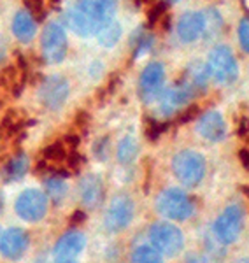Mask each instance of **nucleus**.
<instances>
[{"mask_svg":"<svg viewBox=\"0 0 249 263\" xmlns=\"http://www.w3.org/2000/svg\"><path fill=\"white\" fill-rule=\"evenodd\" d=\"M207 72L219 84L228 86L239 78V65L228 46H216L209 53Z\"/></svg>","mask_w":249,"mask_h":263,"instance_id":"f257e3e1","label":"nucleus"},{"mask_svg":"<svg viewBox=\"0 0 249 263\" xmlns=\"http://www.w3.org/2000/svg\"><path fill=\"white\" fill-rule=\"evenodd\" d=\"M172 171L184 186H197L205 176V160L197 151H179L172 160Z\"/></svg>","mask_w":249,"mask_h":263,"instance_id":"f03ea898","label":"nucleus"},{"mask_svg":"<svg viewBox=\"0 0 249 263\" xmlns=\"http://www.w3.org/2000/svg\"><path fill=\"white\" fill-rule=\"evenodd\" d=\"M41 49L42 58L51 65L62 63L69 51V42H67V33L58 23H48L42 30L41 35Z\"/></svg>","mask_w":249,"mask_h":263,"instance_id":"7ed1b4c3","label":"nucleus"},{"mask_svg":"<svg viewBox=\"0 0 249 263\" xmlns=\"http://www.w3.org/2000/svg\"><path fill=\"white\" fill-rule=\"evenodd\" d=\"M156 207H158L160 214H163L168 219H174V221H184L193 214L191 200L179 188H168L160 193Z\"/></svg>","mask_w":249,"mask_h":263,"instance_id":"20e7f679","label":"nucleus"},{"mask_svg":"<svg viewBox=\"0 0 249 263\" xmlns=\"http://www.w3.org/2000/svg\"><path fill=\"white\" fill-rule=\"evenodd\" d=\"M151 244L156 251L167 256H176L183 251L184 248V237L183 232L170 223H156L149 230Z\"/></svg>","mask_w":249,"mask_h":263,"instance_id":"39448f33","label":"nucleus"},{"mask_svg":"<svg viewBox=\"0 0 249 263\" xmlns=\"http://www.w3.org/2000/svg\"><path fill=\"white\" fill-rule=\"evenodd\" d=\"M48 213V198L39 190H25L16 200V214L23 221H41Z\"/></svg>","mask_w":249,"mask_h":263,"instance_id":"423d86ee","label":"nucleus"},{"mask_svg":"<svg viewBox=\"0 0 249 263\" xmlns=\"http://www.w3.org/2000/svg\"><path fill=\"white\" fill-rule=\"evenodd\" d=\"M133 219V202L126 195H118L112 198L107 213L104 216L105 230L118 233L125 230Z\"/></svg>","mask_w":249,"mask_h":263,"instance_id":"0eeeda50","label":"nucleus"},{"mask_svg":"<svg viewBox=\"0 0 249 263\" xmlns=\"http://www.w3.org/2000/svg\"><path fill=\"white\" fill-rule=\"evenodd\" d=\"M70 86L63 76H49L42 81L39 88V100L44 107L56 111L60 109L65 100L69 99Z\"/></svg>","mask_w":249,"mask_h":263,"instance_id":"6e6552de","label":"nucleus"},{"mask_svg":"<svg viewBox=\"0 0 249 263\" xmlns=\"http://www.w3.org/2000/svg\"><path fill=\"white\" fill-rule=\"evenodd\" d=\"M242 209L239 205H230L223 211V214L219 216L214 223V232H216L218 239L223 244H232L239 239L240 230H242Z\"/></svg>","mask_w":249,"mask_h":263,"instance_id":"1a4fd4ad","label":"nucleus"},{"mask_svg":"<svg viewBox=\"0 0 249 263\" xmlns=\"http://www.w3.org/2000/svg\"><path fill=\"white\" fill-rule=\"evenodd\" d=\"M165 83V67L160 62H153L142 70L139 79V93L146 102H153L160 97Z\"/></svg>","mask_w":249,"mask_h":263,"instance_id":"9d476101","label":"nucleus"},{"mask_svg":"<svg viewBox=\"0 0 249 263\" xmlns=\"http://www.w3.org/2000/svg\"><path fill=\"white\" fill-rule=\"evenodd\" d=\"M28 248V233L23 228H9L0 237V253L9 260H18Z\"/></svg>","mask_w":249,"mask_h":263,"instance_id":"9b49d317","label":"nucleus"},{"mask_svg":"<svg viewBox=\"0 0 249 263\" xmlns=\"http://www.w3.org/2000/svg\"><path fill=\"white\" fill-rule=\"evenodd\" d=\"M205 32V14L202 12L189 11L181 16L177 21V35L183 42H193L197 41L202 33Z\"/></svg>","mask_w":249,"mask_h":263,"instance_id":"f8f14e48","label":"nucleus"},{"mask_svg":"<svg viewBox=\"0 0 249 263\" xmlns=\"http://www.w3.org/2000/svg\"><path fill=\"white\" fill-rule=\"evenodd\" d=\"M197 128L198 134L204 139H207L210 142H219L223 141L226 134V123L218 111H209L198 120Z\"/></svg>","mask_w":249,"mask_h":263,"instance_id":"ddd939ff","label":"nucleus"},{"mask_svg":"<svg viewBox=\"0 0 249 263\" xmlns=\"http://www.w3.org/2000/svg\"><path fill=\"white\" fill-rule=\"evenodd\" d=\"M79 198L86 207H97L104 198V182L100 176L88 174L79 182Z\"/></svg>","mask_w":249,"mask_h":263,"instance_id":"4468645a","label":"nucleus"},{"mask_svg":"<svg viewBox=\"0 0 249 263\" xmlns=\"http://www.w3.org/2000/svg\"><path fill=\"white\" fill-rule=\"evenodd\" d=\"M84 246H86V239L81 232H69L62 237L54 246V254L58 260L63 258H75L79 253H83Z\"/></svg>","mask_w":249,"mask_h":263,"instance_id":"2eb2a0df","label":"nucleus"},{"mask_svg":"<svg viewBox=\"0 0 249 263\" xmlns=\"http://www.w3.org/2000/svg\"><path fill=\"white\" fill-rule=\"evenodd\" d=\"M191 97V91L188 90L184 84H179L176 88H170L167 93L162 95V100H160V109H162L163 114H172L179 109H183L186 105L188 99Z\"/></svg>","mask_w":249,"mask_h":263,"instance_id":"dca6fc26","label":"nucleus"},{"mask_svg":"<svg viewBox=\"0 0 249 263\" xmlns=\"http://www.w3.org/2000/svg\"><path fill=\"white\" fill-rule=\"evenodd\" d=\"M35 32L37 25L30 12L27 9L16 12L14 18H12V33L16 35V39L21 42H30L35 37Z\"/></svg>","mask_w":249,"mask_h":263,"instance_id":"f3484780","label":"nucleus"},{"mask_svg":"<svg viewBox=\"0 0 249 263\" xmlns=\"http://www.w3.org/2000/svg\"><path fill=\"white\" fill-rule=\"evenodd\" d=\"M67 23H69L70 30L79 37H90L97 32V25L90 20V16H88L79 6H75L74 9L69 12Z\"/></svg>","mask_w":249,"mask_h":263,"instance_id":"a211bd4d","label":"nucleus"},{"mask_svg":"<svg viewBox=\"0 0 249 263\" xmlns=\"http://www.w3.org/2000/svg\"><path fill=\"white\" fill-rule=\"evenodd\" d=\"M28 172V158L23 153H16L14 156L4 165L2 168V179L6 182H14L20 181L27 176Z\"/></svg>","mask_w":249,"mask_h":263,"instance_id":"6ab92c4d","label":"nucleus"},{"mask_svg":"<svg viewBox=\"0 0 249 263\" xmlns=\"http://www.w3.org/2000/svg\"><path fill=\"white\" fill-rule=\"evenodd\" d=\"M97 41H99L100 46L104 48H114L118 44V41L121 39V25L120 21L109 18L105 23H102L97 30Z\"/></svg>","mask_w":249,"mask_h":263,"instance_id":"aec40b11","label":"nucleus"},{"mask_svg":"<svg viewBox=\"0 0 249 263\" xmlns=\"http://www.w3.org/2000/svg\"><path fill=\"white\" fill-rule=\"evenodd\" d=\"M139 155V144L133 137H123L118 144V160L121 163H132Z\"/></svg>","mask_w":249,"mask_h":263,"instance_id":"412c9836","label":"nucleus"},{"mask_svg":"<svg viewBox=\"0 0 249 263\" xmlns=\"http://www.w3.org/2000/svg\"><path fill=\"white\" fill-rule=\"evenodd\" d=\"M67 192H69L67 182L63 181L60 176H54L51 179L46 181V193H48V197L51 198L54 203H62L63 198L67 197Z\"/></svg>","mask_w":249,"mask_h":263,"instance_id":"4be33fe9","label":"nucleus"},{"mask_svg":"<svg viewBox=\"0 0 249 263\" xmlns=\"http://www.w3.org/2000/svg\"><path fill=\"white\" fill-rule=\"evenodd\" d=\"M132 263H163V258L153 246H141L133 251Z\"/></svg>","mask_w":249,"mask_h":263,"instance_id":"5701e85b","label":"nucleus"},{"mask_svg":"<svg viewBox=\"0 0 249 263\" xmlns=\"http://www.w3.org/2000/svg\"><path fill=\"white\" fill-rule=\"evenodd\" d=\"M25 6H27V11L30 12L33 20H44L46 9L42 0H25Z\"/></svg>","mask_w":249,"mask_h":263,"instance_id":"b1692460","label":"nucleus"},{"mask_svg":"<svg viewBox=\"0 0 249 263\" xmlns=\"http://www.w3.org/2000/svg\"><path fill=\"white\" fill-rule=\"evenodd\" d=\"M239 42L240 48L249 54V18H244L239 25Z\"/></svg>","mask_w":249,"mask_h":263,"instance_id":"393cba45","label":"nucleus"},{"mask_svg":"<svg viewBox=\"0 0 249 263\" xmlns=\"http://www.w3.org/2000/svg\"><path fill=\"white\" fill-rule=\"evenodd\" d=\"M84 219H86V216H84L83 211H75V213L72 214V218H70V223H72V224H79V223H83Z\"/></svg>","mask_w":249,"mask_h":263,"instance_id":"a878e982","label":"nucleus"},{"mask_svg":"<svg viewBox=\"0 0 249 263\" xmlns=\"http://www.w3.org/2000/svg\"><path fill=\"white\" fill-rule=\"evenodd\" d=\"M239 158H240V162H242V165L246 168H249V149H242L239 153Z\"/></svg>","mask_w":249,"mask_h":263,"instance_id":"bb28decb","label":"nucleus"},{"mask_svg":"<svg viewBox=\"0 0 249 263\" xmlns=\"http://www.w3.org/2000/svg\"><path fill=\"white\" fill-rule=\"evenodd\" d=\"M247 132H249V120H242V123H240V128H239V134L246 135Z\"/></svg>","mask_w":249,"mask_h":263,"instance_id":"cd10ccee","label":"nucleus"},{"mask_svg":"<svg viewBox=\"0 0 249 263\" xmlns=\"http://www.w3.org/2000/svg\"><path fill=\"white\" fill-rule=\"evenodd\" d=\"M100 2H102L104 6H107L109 9H111V7H114V6H116V2H118V0H100Z\"/></svg>","mask_w":249,"mask_h":263,"instance_id":"c85d7f7f","label":"nucleus"},{"mask_svg":"<svg viewBox=\"0 0 249 263\" xmlns=\"http://www.w3.org/2000/svg\"><path fill=\"white\" fill-rule=\"evenodd\" d=\"M56 263H78L74 258H63V260H58Z\"/></svg>","mask_w":249,"mask_h":263,"instance_id":"c756f323","label":"nucleus"},{"mask_svg":"<svg viewBox=\"0 0 249 263\" xmlns=\"http://www.w3.org/2000/svg\"><path fill=\"white\" fill-rule=\"evenodd\" d=\"M4 209V197H2V192H0V211Z\"/></svg>","mask_w":249,"mask_h":263,"instance_id":"7c9ffc66","label":"nucleus"},{"mask_svg":"<svg viewBox=\"0 0 249 263\" xmlns=\"http://www.w3.org/2000/svg\"><path fill=\"white\" fill-rule=\"evenodd\" d=\"M235 263H249V258H242V260H239V261H235Z\"/></svg>","mask_w":249,"mask_h":263,"instance_id":"2f4dec72","label":"nucleus"},{"mask_svg":"<svg viewBox=\"0 0 249 263\" xmlns=\"http://www.w3.org/2000/svg\"><path fill=\"white\" fill-rule=\"evenodd\" d=\"M168 2H179V0H168Z\"/></svg>","mask_w":249,"mask_h":263,"instance_id":"473e14b6","label":"nucleus"}]
</instances>
